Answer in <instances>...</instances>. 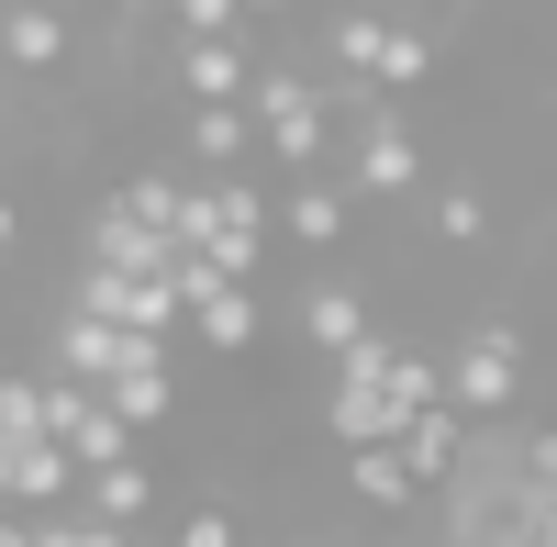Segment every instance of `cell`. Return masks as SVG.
<instances>
[{
    "mask_svg": "<svg viewBox=\"0 0 557 547\" xmlns=\"http://www.w3.org/2000/svg\"><path fill=\"white\" fill-rule=\"evenodd\" d=\"M323 57H335V78H346V89H380L391 23H380V12H335V23H323Z\"/></svg>",
    "mask_w": 557,
    "mask_h": 547,
    "instance_id": "obj_13",
    "label": "cell"
},
{
    "mask_svg": "<svg viewBox=\"0 0 557 547\" xmlns=\"http://www.w3.org/2000/svg\"><path fill=\"white\" fill-rule=\"evenodd\" d=\"M268 191H257V179H201V202H190V235H178V246H201L212 268H223V280H246L257 291V257H268Z\"/></svg>",
    "mask_w": 557,
    "mask_h": 547,
    "instance_id": "obj_2",
    "label": "cell"
},
{
    "mask_svg": "<svg viewBox=\"0 0 557 547\" xmlns=\"http://www.w3.org/2000/svg\"><path fill=\"white\" fill-rule=\"evenodd\" d=\"M78 268H112V280H168L178 268V235H157V223H134L123 202H101L78 223Z\"/></svg>",
    "mask_w": 557,
    "mask_h": 547,
    "instance_id": "obj_7",
    "label": "cell"
},
{
    "mask_svg": "<svg viewBox=\"0 0 557 547\" xmlns=\"http://www.w3.org/2000/svg\"><path fill=\"white\" fill-rule=\"evenodd\" d=\"M346 491H357L368 514H412V503H424V481L401 470V447H368V459H346Z\"/></svg>",
    "mask_w": 557,
    "mask_h": 547,
    "instance_id": "obj_14",
    "label": "cell"
},
{
    "mask_svg": "<svg viewBox=\"0 0 557 547\" xmlns=\"http://www.w3.org/2000/svg\"><path fill=\"white\" fill-rule=\"evenodd\" d=\"M246 112H257L268 157L290 168V179H312V168H323V146H335V89H323L312 68H278V57H268V68H257V101H246Z\"/></svg>",
    "mask_w": 557,
    "mask_h": 547,
    "instance_id": "obj_1",
    "label": "cell"
},
{
    "mask_svg": "<svg viewBox=\"0 0 557 547\" xmlns=\"http://www.w3.org/2000/svg\"><path fill=\"white\" fill-rule=\"evenodd\" d=\"M246 146H268L257 112H190V157H201V179H235V168H246Z\"/></svg>",
    "mask_w": 557,
    "mask_h": 547,
    "instance_id": "obj_16",
    "label": "cell"
},
{
    "mask_svg": "<svg viewBox=\"0 0 557 547\" xmlns=\"http://www.w3.org/2000/svg\"><path fill=\"white\" fill-rule=\"evenodd\" d=\"M101 402H112V414H123L134 436H157V425L178 414V380H168V357H146V369H134V380H112Z\"/></svg>",
    "mask_w": 557,
    "mask_h": 547,
    "instance_id": "obj_18",
    "label": "cell"
},
{
    "mask_svg": "<svg viewBox=\"0 0 557 547\" xmlns=\"http://www.w3.org/2000/svg\"><path fill=\"white\" fill-rule=\"evenodd\" d=\"M45 391H57V447H67V459H78L89 481H101V470H134V459H146V436H134V425L112 414L101 391H67V380H45Z\"/></svg>",
    "mask_w": 557,
    "mask_h": 547,
    "instance_id": "obj_6",
    "label": "cell"
},
{
    "mask_svg": "<svg viewBox=\"0 0 557 547\" xmlns=\"http://www.w3.org/2000/svg\"><path fill=\"white\" fill-rule=\"evenodd\" d=\"M168 547H246V525L223 514V503H190V514H178V536H168Z\"/></svg>",
    "mask_w": 557,
    "mask_h": 547,
    "instance_id": "obj_21",
    "label": "cell"
},
{
    "mask_svg": "<svg viewBox=\"0 0 557 547\" xmlns=\"http://www.w3.org/2000/svg\"><path fill=\"white\" fill-rule=\"evenodd\" d=\"M0 547H45V525H34V514H12V525H0Z\"/></svg>",
    "mask_w": 557,
    "mask_h": 547,
    "instance_id": "obj_23",
    "label": "cell"
},
{
    "mask_svg": "<svg viewBox=\"0 0 557 547\" xmlns=\"http://www.w3.org/2000/svg\"><path fill=\"white\" fill-rule=\"evenodd\" d=\"M0 491H12V514H78V491H89V470L67 459V447L57 436H45V447H0Z\"/></svg>",
    "mask_w": 557,
    "mask_h": 547,
    "instance_id": "obj_8",
    "label": "cell"
},
{
    "mask_svg": "<svg viewBox=\"0 0 557 547\" xmlns=\"http://www.w3.org/2000/svg\"><path fill=\"white\" fill-rule=\"evenodd\" d=\"M67 45H78V23H67V12H45V0H12V12H0V57H12L23 78H45Z\"/></svg>",
    "mask_w": 557,
    "mask_h": 547,
    "instance_id": "obj_10",
    "label": "cell"
},
{
    "mask_svg": "<svg viewBox=\"0 0 557 547\" xmlns=\"http://www.w3.org/2000/svg\"><path fill=\"white\" fill-rule=\"evenodd\" d=\"M190 336H201L212 357H246V347L268 336V302H257V291H223V302H201V313H190Z\"/></svg>",
    "mask_w": 557,
    "mask_h": 547,
    "instance_id": "obj_17",
    "label": "cell"
},
{
    "mask_svg": "<svg viewBox=\"0 0 557 547\" xmlns=\"http://www.w3.org/2000/svg\"><path fill=\"white\" fill-rule=\"evenodd\" d=\"M278 223H290L301 246H346L357 235V191H346V179H301V191L278 202Z\"/></svg>",
    "mask_w": 557,
    "mask_h": 547,
    "instance_id": "obj_12",
    "label": "cell"
},
{
    "mask_svg": "<svg viewBox=\"0 0 557 547\" xmlns=\"http://www.w3.org/2000/svg\"><path fill=\"white\" fill-rule=\"evenodd\" d=\"M323 436H335L346 459H368V447H401L412 414L391 402V380H335V391H323Z\"/></svg>",
    "mask_w": 557,
    "mask_h": 547,
    "instance_id": "obj_9",
    "label": "cell"
},
{
    "mask_svg": "<svg viewBox=\"0 0 557 547\" xmlns=\"http://www.w3.org/2000/svg\"><path fill=\"white\" fill-rule=\"evenodd\" d=\"M45 547H134V536L101 525V514H45Z\"/></svg>",
    "mask_w": 557,
    "mask_h": 547,
    "instance_id": "obj_22",
    "label": "cell"
},
{
    "mask_svg": "<svg viewBox=\"0 0 557 547\" xmlns=\"http://www.w3.org/2000/svg\"><path fill=\"white\" fill-rule=\"evenodd\" d=\"M146 357H168V347L123 336V325H89V313H57V325H45V380H67V391H112V380L146 369Z\"/></svg>",
    "mask_w": 557,
    "mask_h": 547,
    "instance_id": "obj_4",
    "label": "cell"
},
{
    "mask_svg": "<svg viewBox=\"0 0 557 547\" xmlns=\"http://www.w3.org/2000/svg\"><path fill=\"white\" fill-rule=\"evenodd\" d=\"M435 235H446V246H480V235H491V202L469 191V179H457V191H435Z\"/></svg>",
    "mask_w": 557,
    "mask_h": 547,
    "instance_id": "obj_20",
    "label": "cell"
},
{
    "mask_svg": "<svg viewBox=\"0 0 557 547\" xmlns=\"http://www.w3.org/2000/svg\"><path fill=\"white\" fill-rule=\"evenodd\" d=\"M513 391H524V325H469V347L446 357V402L469 425H491V414H513Z\"/></svg>",
    "mask_w": 557,
    "mask_h": 547,
    "instance_id": "obj_3",
    "label": "cell"
},
{
    "mask_svg": "<svg viewBox=\"0 0 557 547\" xmlns=\"http://www.w3.org/2000/svg\"><path fill=\"white\" fill-rule=\"evenodd\" d=\"M78 514H101V525H123V536H134V525L157 514V470H146V459H134V470H101V481L78 491Z\"/></svg>",
    "mask_w": 557,
    "mask_h": 547,
    "instance_id": "obj_15",
    "label": "cell"
},
{
    "mask_svg": "<svg viewBox=\"0 0 557 547\" xmlns=\"http://www.w3.org/2000/svg\"><path fill=\"white\" fill-rule=\"evenodd\" d=\"M346 191H357V202H401V191H424V134H412L391 101L346 134Z\"/></svg>",
    "mask_w": 557,
    "mask_h": 547,
    "instance_id": "obj_5",
    "label": "cell"
},
{
    "mask_svg": "<svg viewBox=\"0 0 557 547\" xmlns=\"http://www.w3.org/2000/svg\"><path fill=\"white\" fill-rule=\"evenodd\" d=\"M435 78V34L424 23H391V57H380V89H424Z\"/></svg>",
    "mask_w": 557,
    "mask_h": 547,
    "instance_id": "obj_19",
    "label": "cell"
},
{
    "mask_svg": "<svg viewBox=\"0 0 557 547\" xmlns=\"http://www.w3.org/2000/svg\"><path fill=\"white\" fill-rule=\"evenodd\" d=\"M301 336H312L323 357H357V347L380 336V325H368V302H357L346 280H312V291H301Z\"/></svg>",
    "mask_w": 557,
    "mask_h": 547,
    "instance_id": "obj_11",
    "label": "cell"
}]
</instances>
